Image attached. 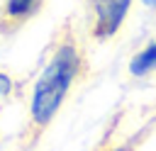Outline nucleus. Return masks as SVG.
I'll return each instance as SVG.
<instances>
[{"mask_svg":"<svg viewBox=\"0 0 156 151\" xmlns=\"http://www.w3.org/2000/svg\"><path fill=\"white\" fill-rule=\"evenodd\" d=\"M78 68H80V58H78L73 41H63L54 51L51 61L46 63V68L41 71V76L32 90L29 114H32L34 127H44L54 119L61 102L66 100V93L71 90V85L78 76Z\"/></svg>","mask_w":156,"mask_h":151,"instance_id":"obj_1","label":"nucleus"},{"mask_svg":"<svg viewBox=\"0 0 156 151\" xmlns=\"http://www.w3.org/2000/svg\"><path fill=\"white\" fill-rule=\"evenodd\" d=\"M129 5L132 0H93V12H95L93 34L98 39L112 37L119 29L124 15L129 12Z\"/></svg>","mask_w":156,"mask_h":151,"instance_id":"obj_2","label":"nucleus"},{"mask_svg":"<svg viewBox=\"0 0 156 151\" xmlns=\"http://www.w3.org/2000/svg\"><path fill=\"white\" fill-rule=\"evenodd\" d=\"M154 68H156V41L149 44L146 49H141V51L132 58V63H129V71H132L134 76H149Z\"/></svg>","mask_w":156,"mask_h":151,"instance_id":"obj_3","label":"nucleus"},{"mask_svg":"<svg viewBox=\"0 0 156 151\" xmlns=\"http://www.w3.org/2000/svg\"><path fill=\"white\" fill-rule=\"evenodd\" d=\"M37 5H39V0H5L2 15H5V19H24L37 10Z\"/></svg>","mask_w":156,"mask_h":151,"instance_id":"obj_4","label":"nucleus"},{"mask_svg":"<svg viewBox=\"0 0 156 151\" xmlns=\"http://www.w3.org/2000/svg\"><path fill=\"white\" fill-rule=\"evenodd\" d=\"M10 90H12V80H10V76L0 73V97L10 95Z\"/></svg>","mask_w":156,"mask_h":151,"instance_id":"obj_5","label":"nucleus"},{"mask_svg":"<svg viewBox=\"0 0 156 151\" xmlns=\"http://www.w3.org/2000/svg\"><path fill=\"white\" fill-rule=\"evenodd\" d=\"M144 5H149V7H156V0H141Z\"/></svg>","mask_w":156,"mask_h":151,"instance_id":"obj_6","label":"nucleus"},{"mask_svg":"<svg viewBox=\"0 0 156 151\" xmlns=\"http://www.w3.org/2000/svg\"><path fill=\"white\" fill-rule=\"evenodd\" d=\"M112 151H124V149H112Z\"/></svg>","mask_w":156,"mask_h":151,"instance_id":"obj_7","label":"nucleus"}]
</instances>
